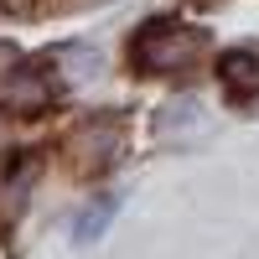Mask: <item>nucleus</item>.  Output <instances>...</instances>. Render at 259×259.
Instances as JSON below:
<instances>
[{
  "instance_id": "f257e3e1",
  "label": "nucleus",
  "mask_w": 259,
  "mask_h": 259,
  "mask_svg": "<svg viewBox=\"0 0 259 259\" xmlns=\"http://www.w3.org/2000/svg\"><path fill=\"white\" fill-rule=\"evenodd\" d=\"M207 57V36L187 21H150L140 26L135 47H130V62L150 78H166V73H187Z\"/></svg>"
},
{
  "instance_id": "f03ea898",
  "label": "nucleus",
  "mask_w": 259,
  "mask_h": 259,
  "mask_svg": "<svg viewBox=\"0 0 259 259\" xmlns=\"http://www.w3.org/2000/svg\"><path fill=\"white\" fill-rule=\"evenodd\" d=\"M119 150H124V124L109 119V114H94L89 124H78L68 135V161H73V171H83V177L109 171L119 161Z\"/></svg>"
},
{
  "instance_id": "7ed1b4c3",
  "label": "nucleus",
  "mask_w": 259,
  "mask_h": 259,
  "mask_svg": "<svg viewBox=\"0 0 259 259\" xmlns=\"http://www.w3.org/2000/svg\"><path fill=\"white\" fill-rule=\"evenodd\" d=\"M47 62H6L0 68V104H6L11 114H36V109H47L52 94H57V83L52 73H41Z\"/></svg>"
},
{
  "instance_id": "20e7f679",
  "label": "nucleus",
  "mask_w": 259,
  "mask_h": 259,
  "mask_svg": "<svg viewBox=\"0 0 259 259\" xmlns=\"http://www.w3.org/2000/svg\"><path fill=\"white\" fill-rule=\"evenodd\" d=\"M202 130H207V114H202V99H192V94L161 104V114H156L161 140H187V135H202Z\"/></svg>"
},
{
  "instance_id": "39448f33",
  "label": "nucleus",
  "mask_w": 259,
  "mask_h": 259,
  "mask_svg": "<svg viewBox=\"0 0 259 259\" xmlns=\"http://www.w3.org/2000/svg\"><path fill=\"white\" fill-rule=\"evenodd\" d=\"M114 212H119V197H94V202L73 218V244H94V239H104V233H109V223H114Z\"/></svg>"
},
{
  "instance_id": "423d86ee",
  "label": "nucleus",
  "mask_w": 259,
  "mask_h": 259,
  "mask_svg": "<svg viewBox=\"0 0 259 259\" xmlns=\"http://www.w3.org/2000/svg\"><path fill=\"white\" fill-rule=\"evenodd\" d=\"M31 177H36V156H21L16 177L6 182V207H11V212H21V202H26V187H31Z\"/></svg>"
},
{
  "instance_id": "0eeeda50",
  "label": "nucleus",
  "mask_w": 259,
  "mask_h": 259,
  "mask_svg": "<svg viewBox=\"0 0 259 259\" xmlns=\"http://www.w3.org/2000/svg\"><path fill=\"white\" fill-rule=\"evenodd\" d=\"M223 73H228V83H259V62L249 52H228L223 57Z\"/></svg>"
}]
</instances>
